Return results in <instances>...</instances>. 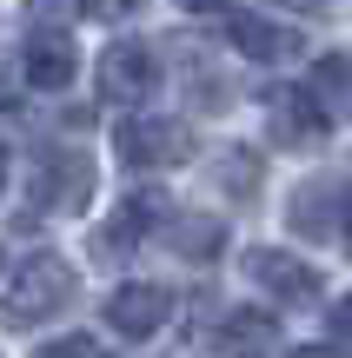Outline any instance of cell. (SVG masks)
<instances>
[{"label": "cell", "mask_w": 352, "mask_h": 358, "mask_svg": "<svg viewBox=\"0 0 352 358\" xmlns=\"http://www.w3.org/2000/svg\"><path fill=\"white\" fill-rule=\"evenodd\" d=\"M66 306H73V266L60 252H34V259H20L0 312H7V325H47Z\"/></svg>", "instance_id": "6da1fadb"}, {"label": "cell", "mask_w": 352, "mask_h": 358, "mask_svg": "<svg viewBox=\"0 0 352 358\" xmlns=\"http://www.w3.org/2000/svg\"><path fill=\"white\" fill-rule=\"evenodd\" d=\"M213 173H220V186L233 192V199H253V192H260V153H220L213 159Z\"/></svg>", "instance_id": "9a60e30c"}, {"label": "cell", "mask_w": 352, "mask_h": 358, "mask_svg": "<svg viewBox=\"0 0 352 358\" xmlns=\"http://www.w3.org/2000/svg\"><path fill=\"white\" fill-rule=\"evenodd\" d=\"M326 325H332V332H339V338H352V292L339 299V306H332L326 312Z\"/></svg>", "instance_id": "d6986e66"}, {"label": "cell", "mask_w": 352, "mask_h": 358, "mask_svg": "<svg viewBox=\"0 0 352 358\" xmlns=\"http://www.w3.org/2000/svg\"><path fill=\"white\" fill-rule=\"evenodd\" d=\"M80 7H87V20H133L146 0H80Z\"/></svg>", "instance_id": "e0dca14e"}, {"label": "cell", "mask_w": 352, "mask_h": 358, "mask_svg": "<svg viewBox=\"0 0 352 358\" xmlns=\"http://www.w3.org/2000/svg\"><path fill=\"white\" fill-rule=\"evenodd\" d=\"M286 226L313 245H332L352 232V179H306L286 206Z\"/></svg>", "instance_id": "3957f363"}, {"label": "cell", "mask_w": 352, "mask_h": 358, "mask_svg": "<svg viewBox=\"0 0 352 358\" xmlns=\"http://www.w3.org/2000/svg\"><path fill=\"white\" fill-rule=\"evenodd\" d=\"M226 40H233L246 60H266V66H279V60H293V53H300V27L260 20V13H239V20H226Z\"/></svg>", "instance_id": "30bf717a"}, {"label": "cell", "mask_w": 352, "mask_h": 358, "mask_svg": "<svg viewBox=\"0 0 352 358\" xmlns=\"http://www.w3.org/2000/svg\"><path fill=\"white\" fill-rule=\"evenodd\" d=\"M0 186H7V153H0Z\"/></svg>", "instance_id": "7402d4cb"}, {"label": "cell", "mask_w": 352, "mask_h": 358, "mask_svg": "<svg viewBox=\"0 0 352 358\" xmlns=\"http://www.w3.org/2000/svg\"><path fill=\"white\" fill-rule=\"evenodd\" d=\"M279 7H326V0H279Z\"/></svg>", "instance_id": "44dd1931"}, {"label": "cell", "mask_w": 352, "mask_h": 358, "mask_svg": "<svg viewBox=\"0 0 352 358\" xmlns=\"http://www.w3.org/2000/svg\"><path fill=\"white\" fill-rule=\"evenodd\" d=\"M34 358H106L100 338H87V332H66V338H47Z\"/></svg>", "instance_id": "2e32d148"}, {"label": "cell", "mask_w": 352, "mask_h": 358, "mask_svg": "<svg viewBox=\"0 0 352 358\" xmlns=\"http://www.w3.org/2000/svg\"><path fill=\"white\" fill-rule=\"evenodd\" d=\"M246 279L266 285L273 299H286V306H306V299H319V266H306L300 252H279V245H253L246 252Z\"/></svg>", "instance_id": "8992f818"}, {"label": "cell", "mask_w": 352, "mask_h": 358, "mask_svg": "<svg viewBox=\"0 0 352 358\" xmlns=\"http://www.w3.org/2000/svg\"><path fill=\"white\" fill-rule=\"evenodd\" d=\"M346 245H352V232H346Z\"/></svg>", "instance_id": "603a6c76"}, {"label": "cell", "mask_w": 352, "mask_h": 358, "mask_svg": "<svg viewBox=\"0 0 352 358\" xmlns=\"http://www.w3.org/2000/svg\"><path fill=\"white\" fill-rule=\"evenodd\" d=\"M186 13H213V7H226V0H180Z\"/></svg>", "instance_id": "ffe728a7"}, {"label": "cell", "mask_w": 352, "mask_h": 358, "mask_svg": "<svg viewBox=\"0 0 352 358\" xmlns=\"http://www.w3.org/2000/svg\"><path fill=\"white\" fill-rule=\"evenodd\" d=\"M20 66H27V87H34V93H66L73 73H80L73 40H66V34H34L27 53H20Z\"/></svg>", "instance_id": "9c48e42d"}, {"label": "cell", "mask_w": 352, "mask_h": 358, "mask_svg": "<svg viewBox=\"0 0 352 358\" xmlns=\"http://www.w3.org/2000/svg\"><path fill=\"white\" fill-rule=\"evenodd\" d=\"M306 87L326 100V113H346V106H352V60H346V53H319L313 73H306Z\"/></svg>", "instance_id": "5bb4252c"}, {"label": "cell", "mask_w": 352, "mask_h": 358, "mask_svg": "<svg viewBox=\"0 0 352 358\" xmlns=\"http://www.w3.org/2000/svg\"><path fill=\"white\" fill-rule=\"evenodd\" d=\"M167 319H173V285H160V279H133L106 299V325L127 338H153Z\"/></svg>", "instance_id": "ba28073f"}, {"label": "cell", "mask_w": 352, "mask_h": 358, "mask_svg": "<svg viewBox=\"0 0 352 358\" xmlns=\"http://www.w3.org/2000/svg\"><path fill=\"white\" fill-rule=\"evenodd\" d=\"M120 159L140 173H160V166H180L186 146H193V133H186V120H167V113H133L127 127L113 133Z\"/></svg>", "instance_id": "277c9868"}, {"label": "cell", "mask_w": 352, "mask_h": 358, "mask_svg": "<svg viewBox=\"0 0 352 358\" xmlns=\"http://www.w3.org/2000/svg\"><path fill=\"white\" fill-rule=\"evenodd\" d=\"M167 226V192L160 186H146V192H127V206L113 213V245H133V239H146V232H160Z\"/></svg>", "instance_id": "7c38bea8"}, {"label": "cell", "mask_w": 352, "mask_h": 358, "mask_svg": "<svg viewBox=\"0 0 352 358\" xmlns=\"http://www.w3.org/2000/svg\"><path fill=\"white\" fill-rule=\"evenodd\" d=\"M167 245L180 259H213L226 252V226L220 219H167Z\"/></svg>", "instance_id": "4fadbf2b"}, {"label": "cell", "mask_w": 352, "mask_h": 358, "mask_svg": "<svg viewBox=\"0 0 352 358\" xmlns=\"http://www.w3.org/2000/svg\"><path fill=\"white\" fill-rule=\"evenodd\" d=\"M286 358H352V345H332V338H313V345H293Z\"/></svg>", "instance_id": "ac0fdd59"}, {"label": "cell", "mask_w": 352, "mask_h": 358, "mask_svg": "<svg viewBox=\"0 0 352 358\" xmlns=\"http://www.w3.org/2000/svg\"><path fill=\"white\" fill-rule=\"evenodd\" d=\"M266 127H273L279 146H319L326 127H332V113H326V100H319L313 87H286V93L266 100Z\"/></svg>", "instance_id": "52a82bcc"}, {"label": "cell", "mask_w": 352, "mask_h": 358, "mask_svg": "<svg viewBox=\"0 0 352 358\" xmlns=\"http://www.w3.org/2000/svg\"><path fill=\"white\" fill-rule=\"evenodd\" d=\"M40 213H87L93 199V153L87 146H47L34 159V179H27Z\"/></svg>", "instance_id": "7a4b0ae2"}, {"label": "cell", "mask_w": 352, "mask_h": 358, "mask_svg": "<svg viewBox=\"0 0 352 358\" xmlns=\"http://www.w3.org/2000/svg\"><path fill=\"white\" fill-rule=\"evenodd\" d=\"M100 93L113 106H146L160 93V53L140 47V40H113L100 53Z\"/></svg>", "instance_id": "5b68a950"}, {"label": "cell", "mask_w": 352, "mask_h": 358, "mask_svg": "<svg viewBox=\"0 0 352 358\" xmlns=\"http://www.w3.org/2000/svg\"><path fill=\"white\" fill-rule=\"evenodd\" d=\"M273 338H279L273 312L239 306V312H226V319H220V338H213V345H226L233 358H266V352H273Z\"/></svg>", "instance_id": "8fae6325"}]
</instances>
